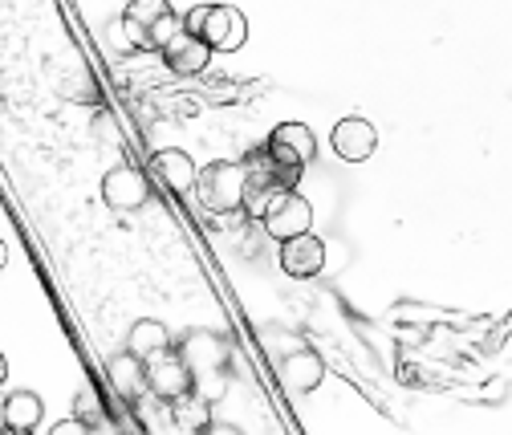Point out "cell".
<instances>
[{"mask_svg": "<svg viewBox=\"0 0 512 435\" xmlns=\"http://www.w3.org/2000/svg\"><path fill=\"white\" fill-rule=\"evenodd\" d=\"M5 265H9V244L0 240V269H5Z\"/></svg>", "mask_w": 512, "mask_h": 435, "instance_id": "cell-20", "label": "cell"}, {"mask_svg": "<svg viewBox=\"0 0 512 435\" xmlns=\"http://www.w3.org/2000/svg\"><path fill=\"white\" fill-rule=\"evenodd\" d=\"M330 139H334L338 159H346V163H366L374 155V147H378V131L370 127L366 118H342Z\"/></svg>", "mask_w": 512, "mask_h": 435, "instance_id": "cell-12", "label": "cell"}, {"mask_svg": "<svg viewBox=\"0 0 512 435\" xmlns=\"http://www.w3.org/2000/svg\"><path fill=\"white\" fill-rule=\"evenodd\" d=\"M90 435H118V423H114V415H110V419H102V423H94V427H90Z\"/></svg>", "mask_w": 512, "mask_h": 435, "instance_id": "cell-18", "label": "cell"}, {"mask_svg": "<svg viewBox=\"0 0 512 435\" xmlns=\"http://www.w3.org/2000/svg\"><path fill=\"white\" fill-rule=\"evenodd\" d=\"M102 200L114 208V212H139L147 200H151V179L147 171L131 167V163H118L106 171L102 179Z\"/></svg>", "mask_w": 512, "mask_h": 435, "instance_id": "cell-7", "label": "cell"}, {"mask_svg": "<svg viewBox=\"0 0 512 435\" xmlns=\"http://www.w3.org/2000/svg\"><path fill=\"white\" fill-rule=\"evenodd\" d=\"M171 346H175V342H171L167 326H163V322H155V318L135 322V326H131V334H126V354H135V358H143V362H151L155 354H167Z\"/></svg>", "mask_w": 512, "mask_h": 435, "instance_id": "cell-13", "label": "cell"}, {"mask_svg": "<svg viewBox=\"0 0 512 435\" xmlns=\"http://www.w3.org/2000/svg\"><path fill=\"white\" fill-rule=\"evenodd\" d=\"M277 375H281V383H285L289 391L309 395V391H317V383L326 379V362L317 358V350L297 346L293 354H285V358L277 362Z\"/></svg>", "mask_w": 512, "mask_h": 435, "instance_id": "cell-10", "label": "cell"}, {"mask_svg": "<svg viewBox=\"0 0 512 435\" xmlns=\"http://www.w3.org/2000/svg\"><path fill=\"white\" fill-rule=\"evenodd\" d=\"M281 269L289 277H297V281L322 273L326 269V244H322V236L301 232V236L281 240Z\"/></svg>", "mask_w": 512, "mask_h": 435, "instance_id": "cell-8", "label": "cell"}, {"mask_svg": "<svg viewBox=\"0 0 512 435\" xmlns=\"http://www.w3.org/2000/svg\"><path fill=\"white\" fill-rule=\"evenodd\" d=\"M151 167H155V175L163 179V188L171 192V196H187V192H196V163H191V155L187 151H179V147H163V151H155L151 155Z\"/></svg>", "mask_w": 512, "mask_h": 435, "instance_id": "cell-11", "label": "cell"}, {"mask_svg": "<svg viewBox=\"0 0 512 435\" xmlns=\"http://www.w3.org/2000/svg\"><path fill=\"white\" fill-rule=\"evenodd\" d=\"M0 435H33V431H13V427H5V431H0Z\"/></svg>", "mask_w": 512, "mask_h": 435, "instance_id": "cell-22", "label": "cell"}, {"mask_svg": "<svg viewBox=\"0 0 512 435\" xmlns=\"http://www.w3.org/2000/svg\"><path fill=\"white\" fill-rule=\"evenodd\" d=\"M74 419H82L86 427H94V423L110 419V411H106V403H102V395H98L94 387L78 391V399H74Z\"/></svg>", "mask_w": 512, "mask_h": 435, "instance_id": "cell-16", "label": "cell"}, {"mask_svg": "<svg viewBox=\"0 0 512 435\" xmlns=\"http://www.w3.org/2000/svg\"><path fill=\"white\" fill-rule=\"evenodd\" d=\"M183 29L196 33L212 53H236L248 41V21L236 5H196L183 17Z\"/></svg>", "mask_w": 512, "mask_h": 435, "instance_id": "cell-3", "label": "cell"}, {"mask_svg": "<svg viewBox=\"0 0 512 435\" xmlns=\"http://www.w3.org/2000/svg\"><path fill=\"white\" fill-rule=\"evenodd\" d=\"M5 399H9V395H0V431H5Z\"/></svg>", "mask_w": 512, "mask_h": 435, "instance_id": "cell-21", "label": "cell"}, {"mask_svg": "<svg viewBox=\"0 0 512 435\" xmlns=\"http://www.w3.org/2000/svg\"><path fill=\"white\" fill-rule=\"evenodd\" d=\"M49 435H90V427L82 419H61L57 427H49Z\"/></svg>", "mask_w": 512, "mask_h": 435, "instance_id": "cell-17", "label": "cell"}, {"mask_svg": "<svg viewBox=\"0 0 512 435\" xmlns=\"http://www.w3.org/2000/svg\"><path fill=\"white\" fill-rule=\"evenodd\" d=\"M208 61H212V49H208L196 33H187V29H179V33L163 45V66H167L171 74H179V78H196V74H204V70H208Z\"/></svg>", "mask_w": 512, "mask_h": 435, "instance_id": "cell-9", "label": "cell"}, {"mask_svg": "<svg viewBox=\"0 0 512 435\" xmlns=\"http://www.w3.org/2000/svg\"><path fill=\"white\" fill-rule=\"evenodd\" d=\"M5 379H9V362H5V354H0V387H5Z\"/></svg>", "mask_w": 512, "mask_h": 435, "instance_id": "cell-19", "label": "cell"}, {"mask_svg": "<svg viewBox=\"0 0 512 435\" xmlns=\"http://www.w3.org/2000/svg\"><path fill=\"white\" fill-rule=\"evenodd\" d=\"M41 415H45V403L33 391H13L5 399V427H13V431H33L41 423Z\"/></svg>", "mask_w": 512, "mask_h": 435, "instance_id": "cell-15", "label": "cell"}, {"mask_svg": "<svg viewBox=\"0 0 512 435\" xmlns=\"http://www.w3.org/2000/svg\"><path fill=\"white\" fill-rule=\"evenodd\" d=\"M175 354L187 362L191 383H196V395L200 399H220L224 375H228V358H232L228 338H220L216 330H191V334H183L175 342Z\"/></svg>", "mask_w": 512, "mask_h": 435, "instance_id": "cell-1", "label": "cell"}, {"mask_svg": "<svg viewBox=\"0 0 512 435\" xmlns=\"http://www.w3.org/2000/svg\"><path fill=\"white\" fill-rule=\"evenodd\" d=\"M261 224H265V232H269L273 240H289V236L309 232L313 208H309V200H305L297 188H281V192L269 196V204H265V212H261Z\"/></svg>", "mask_w": 512, "mask_h": 435, "instance_id": "cell-5", "label": "cell"}, {"mask_svg": "<svg viewBox=\"0 0 512 435\" xmlns=\"http://www.w3.org/2000/svg\"><path fill=\"white\" fill-rule=\"evenodd\" d=\"M110 383L122 399H139L147 395V362L135 358V354H122L110 362Z\"/></svg>", "mask_w": 512, "mask_h": 435, "instance_id": "cell-14", "label": "cell"}, {"mask_svg": "<svg viewBox=\"0 0 512 435\" xmlns=\"http://www.w3.org/2000/svg\"><path fill=\"white\" fill-rule=\"evenodd\" d=\"M183 29V17L167 5V0H126L122 9V33L131 37L135 49L163 53V45Z\"/></svg>", "mask_w": 512, "mask_h": 435, "instance_id": "cell-2", "label": "cell"}, {"mask_svg": "<svg viewBox=\"0 0 512 435\" xmlns=\"http://www.w3.org/2000/svg\"><path fill=\"white\" fill-rule=\"evenodd\" d=\"M196 196L208 212L216 216H232L244 208V196H248V171L244 163H228V159H216L208 167H200L196 175Z\"/></svg>", "mask_w": 512, "mask_h": 435, "instance_id": "cell-4", "label": "cell"}, {"mask_svg": "<svg viewBox=\"0 0 512 435\" xmlns=\"http://www.w3.org/2000/svg\"><path fill=\"white\" fill-rule=\"evenodd\" d=\"M147 395H155L159 403H179L187 395H196V383H191L187 362L175 354V346L167 354H155L147 362Z\"/></svg>", "mask_w": 512, "mask_h": 435, "instance_id": "cell-6", "label": "cell"}]
</instances>
